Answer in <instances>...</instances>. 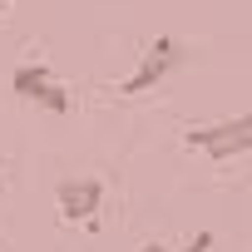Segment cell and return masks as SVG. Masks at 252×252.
I'll return each mask as SVG.
<instances>
[{"instance_id": "cell-6", "label": "cell", "mask_w": 252, "mask_h": 252, "mask_svg": "<svg viewBox=\"0 0 252 252\" xmlns=\"http://www.w3.org/2000/svg\"><path fill=\"white\" fill-rule=\"evenodd\" d=\"M139 252H168V247H163V242H144Z\"/></svg>"}, {"instance_id": "cell-2", "label": "cell", "mask_w": 252, "mask_h": 252, "mask_svg": "<svg viewBox=\"0 0 252 252\" xmlns=\"http://www.w3.org/2000/svg\"><path fill=\"white\" fill-rule=\"evenodd\" d=\"M188 60V45L178 40V35H158L149 50H144V60H139V69L129 74V79H124L119 84V94H149L158 79H168L178 64Z\"/></svg>"}, {"instance_id": "cell-3", "label": "cell", "mask_w": 252, "mask_h": 252, "mask_svg": "<svg viewBox=\"0 0 252 252\" xmlns=\"http://www.w3.org/2000/svg\"><path fill=\"white\" fill-rule=\"evenodd\" d=\"M10 89L20 94V99H30V104H40V109H50V114H69L74 109V99H69V89L50 74V64H20L15 74H10Z\"/></svg>"}, {"instance_id": "cell-5", "label": "cell", "mask_w": 252, "mask_h": 252, "mask_svg": "<svg viewBox=\"0 0 252 252\" xmlns=\"http://www.w3.org/2000/svg\"><path fill=\"white\" fill-rule=\"evenodd\" d=\"M183 252H213V232H198V237H193Z\"/></svg>"}, {"instance_id": "cell-1", "label": "cell", "mask_w": 252, "mask_h": 252, "mask_svg": "<svg viewBox=\"0 0 252 252\" xmlns=\"http://www.w3.org/2000/svg\"><path fill=\"white\" fill-rule=\"evenodd\" d=\"M183 144L198 149V154H208V158H237V154H252V114H232V119L203 124V129H188Z\"/></svg>"}, {"instance_id": "cell-4", "label": "cell", "mask_w": 252, "mask_h": 252, "mask_svg": "<svg viewBox=\"0 0 252 252\" xmlns=\"http://www.w3.org/2000/svg\"><path fill=\"white\" fill-rule=\"evenodd\" d=\"M55 203H60V218H69V222H94V213H99V203H104V183H99V178H60Z\"/></svg>"}]
</instances>
